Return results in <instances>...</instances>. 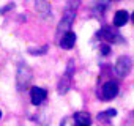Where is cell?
Returning <instances> with one entry per match:
<instances>
[{"instance_id": "obj_1", "label": "cell", "mask_w": 134, "mask_h": 126, "mask_svg": "<svg viewBox=\"0 0 134 126\" xmlns=\"http://www.w3.org/2000/svg\"><path fill=\"white\" fill-rule=\"evenodd\" d=\"M73 74H74V61H73V60H70L68 66H66L65 74L62 76V79H60V82H58V93H60V95L66 93V91H68V90L71 88Z\"/></svg>"}, {"instance_id": "obj_2", "label": "cell", "mask_w": 134, "mask_h": 126, "mask_svg": "<svg viewBox=\"0 0 134 126\" xmlns=\"http://www.w3.org/2000/svg\"><path fill=\"white\" fill-rule=\"evenodd\" d=\"M76 11L77 10H73V8H66L65 10V14L62 18L60 24H58V30H57L58 35L62 33V36H63L66 32H70V28H71V25L74 24V19H76Z\"/></svg>"}, {"instance_id": "obj_3", "label": "cell", "mask_w": 134, "mask_h": 126, "mask_svg": "<svg viewBox=\"0 0 134 126\" xmlns=\"http://www.w3.org/2000/svg\"><path fill=\"white\" fill-rule=\"evenodd\" d=\"M32 81V70L27 65H19L18 68V87L19 88H25Z\"/></svg>"}, {"instance_id": "obj_4", "label": "cell", "mask_w": 134, "mask_h": 126, "mask_svg": "<svg viewBox=\"0 0 134 126\" xmlns=\"http://www.w3.org/2000/svg\"><path fill=\"white\" fill-rule=\"evenodd\" d=\"M131 66H132L131 58L126 57V55H121V57L117 60V63H115V71H117V74H118L120 77H125V76L129 74Z\"/></svg>"}, {"instance_id": "obj_5", "label": "cell", "mask_w": 134, "mask_h": 126, "mask_svg": "<svg viewBox=\"0 0 134 126\" xmlns=\"http://www.w3.org/2000/svg\"><path fill=\"white\" fill-rule=\"evenodd\" d=\"M96 36L99 38V39H104V41H109V43H118V41H121V39H118V38H121L115 30H112V27H103L98 33H96Z\"/></svg>"}, {"instance_id": "obj_6", "label": "cell", "mask_w": 134, "mask_h": 126, "mask_svg": "<svg viewBox=\"0 0 134 126\" xmlns=\"http://www.w3.org/2000/svg\"><path fill=\"white\" fill-rule=\"evenodd\" d=\"M117 93H118V84H117V82H112V81L106 82V84L103 85V88H101V98L106 99V101L115 98Z\"/></svg>"}, {"instance_id": "obj_7", "label": "cell", "mask_w": 134, "mask_h": 126, "mask_svg": "<svg viewBox=\"0 0 134 126\" xmlns=\"http://www.w3.org/2000/svg\"><path fill=\"white\" fill-rule=\"evenodd\" d=\"M46 96H47V91L44 88H41V87H33L32 91H30V99H32V102L35 106H40L46 99Z\"/></svg>"}, {"instance_id": "obj_8", "label": "cell", "mask_w": 134, "mask_h": 126, "mask_svg": "<svg viewBox=\"0 0 134 126\" xmlns=\"http://www.w3.org/2000/svg\"><path fill=\"white\" fill-rule=\"evenodd\" d=\"M73 120H74V126H90L92 124V118L87 112H76Z\"/></svg>"}, {"instance_id": "obj_9", "label": "cell", "mask_w": 134, "mask_h": 126, "mask_svg": "<svg viewBox=\"0 0 134 126\" xmlns=\"http://www.w3.org/2000/svg\"><path fill=\"white\" fill-rule=\"evenodd\" d=\"M35 7L41 18H44V19L51 18V7L47 3V0H35Z\"/></svg>"}, {"instance_id": "obj_10", "label": "cell", "mask_w": 134, "mask_h": 126, "mask_svg": "<svg viewBox=\"0 0 134 126\" xmlns=\"http://www.w3.org/2000/svg\"><path fill=\"white\" fill-rule=\"evenodd\" d=\"M74 43H76V33L74 32H66L62 38H60V46L62 47H65V49H71L73 46H74Z\"/></svg>"}, {"instance_id": "obj_11", "label": "cell", "mask_w": 134, "mask_h": 126, "mask_svg": "<svg viewBox=\"0 0 134 126\" xmlns=\"http://www.w3.org/2000/svg\"><path fill=\"white\" fill-rule=\"evenodd\" d=\"M128 19H129L128 11L118 10V11L115 13V16H114V25H115V27H123V25L128 22Z\"/></svg>"}, {"instance_id": "obj_12", "label": "cell", "mask_w": 134, "mask_h": 126, "mask_svg": "<svg viewBox=\"0 0 134 126\" xmlns=\"http://www.w3.org/2000/svg\"><path fill=\"white\" fill-rule=\"evenodd\" d=\"M115 115H117V110H115V109H109V110H106V112L99 113V115H98V118H99L101 121H106L107 118H114Z\"/></svg>"}, {"instance_id": "obj_13", "label": "cell", "mask_w": 134, "mask_h": 126, "mask_svg": "<svg viewBox=\"0 0 134 126\" xmlns=\"http://www.w3.org/2000/svg\"><path fill=\"white\" fill-rule=\"evenodd\" d=\"M110 2H117V0H98V8H99V11L106 10V7H107Z\"/></svg>"}, {"instance_id": "obj_14", "label": "cell", "mask_w": 134, "mask_h": 126, "mask_svg": "<svg viewBox=\"0 0 134 126\" xmlns=\"http://www.w3.org/2000/svg\"><path fill=\"white\" fill-rule=\"evenodd\" d=\"M99 52H101V55H109V54H110V47L106 46V44H103V46L99 47Z\"/></svg>"}, {"instance_id": "obj_15", "label": "cell", "mask_w": 134, "mask_h": 126, "mask_svg": "<svg viewBox=\"0 0 134 126\" xmlns=\"http://www.w3.org/2000/svg\"><path fill=\"white\" fill-rule=\"evenodd\" d=\"M46 50H47V46H44L43 49H30L29 52H30V54H33V55H36V54H44Z\"/></svg>"}, {"instance_id": "obj_16", "label": "cell", "mask_w": 134, "mask_h": 126, "mask_svg": "<svg viewBox=\"0 0 134 126\" xmlns=\"http://www.w3.org/2000/svg\"><path fill=\"white\" fill-rule=\"evenodd\" d=\"M131 21H132V22H134V13H132V16H131Z\"/></svg>"}, {"instance_id": "obj_17", "label": "cell", "mask_w": 134, "mask_h": 126, "mask_svg": "<svg viewBox=\"0 0 134 126\" xmlns=\"http://www.w3.org/2000/svg\"><path fill=\"white\" fill-rule=\"evenodd\" d=\"M0 118H2V112H0Z\"/></svg>"}, {"instance_id": "obj_18", "label": "cell", "mask_w": 134, "mask_h": 126, "mask_svg": "<svg viewBox=\"0 0 134 126\" xmlns=\"http://www.w3.org/2000/svg\"><path fill=\"white\" fill-rule=\"evenodd\" d=\"M65 126H68V124H65Z\"/></svg>"}]
</instances>
